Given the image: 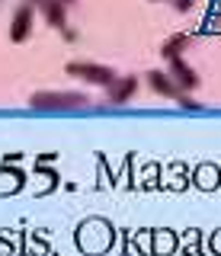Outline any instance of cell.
Segmentation results:
<instances>
[{
	"instance_id": "obj_15",
	"label": "cell",
	"mask_w": 221,
	"mask_h": 256,
	"mask_svg": "<svg viewBox=\"0 0 221 256\" xmlns=\"http://www.w3.org/2000/svg\"><path fill=\"white\" fill-rule=\"evenodd\" d=\"M180 106H186V109H199V102H196V100H189L186 93H180Z\"/></svg>"
},
{
	"instance_id": "obj_6",
	"label": "cell",
	"mask_w": 221,
	"mask_h": 256,
	"mask_svg": "<svg viewBox=\"0 0 221 256\" xmlns=\"http://www.w3.org/2000/svg\"><path fill=\"white\" fill-rule=\"evenodd\" d=\"M38 10H42L45 22L54 29H68V6L61 4V0H42L38 4Z\"/></svg>"
},
{
	"instance_id": "obj_13",
	"label": "cell",
	"mask_w": 221,
	"mask_h": 256,
	"mask_svg": "<svg viewBox=\"0 0 221 256\" xmlns=\"http://www.w3.org/2000/svg\"><path fill=\"white\" fill-rule=\"evenodd\" d=\"M196 244H199V230H189V234L183 237V246H186V253H189V256L196 253Z\"/></svg>"
},
{
	"instance_id": "obj_14",
	"label": "cell",
	"mask_w": 221,
	"mask_h": 256,
	"mask_svg": "<svg viewBox=\"0 0 221 256\" xmlns=\"http://www.w3.org/2000/svg\"><path fill=\"white\" fill-rule=\"evenodd\" d=\"M170 4L176 6L180 13H186V10H192V4H196V0H170Z\"/></svg>"
},
{
	"instance_id": "obj_10",
	"label": "cell",
	"mask_w": 221,
	"mask_h": 256,
	"mask_svg": "<svg viewBox=\"0 0 221 256\" xmlns=\"http://www.w3.org/2000/svg\"><path fill=\"white\" fill-rule=\"evenodd\" d=\"M173 250H176V234L173 230H154V253L170 256Z\"/></svg>"
},
{
	"instance_id": "obj_5",
	"label": "cell",
	"mask_w": 221,
	"mask_h": 256,
	"mask_svg": "<svg viewBox=\"0 0 221 256\" xmlns=\"http://www.w3.org/2000/svg\"><path fill=\"white\" fill-rule=\"evenodd\" d=\"M170 77L180 84V90H196V86H199V74H196L183 58H173L170 61Z\"/></svg>"
},
{
	"instance_id": "obj_2",
	"label": "cell",
	"mask_w": 221,
	"mask_h": 256,
	"mask_svg": "<svg viewBox=\"0 0 221 256\" xmlns=\"http://www.w3.org/2000/svg\"><path fill=\"white\" fill-rule=\"evenodd\" d=\"M68 74L70 77H80V80H86V84H96V86H112L116 77L112 74V68H102V64H90V61H74V64H68Z\"/></svg>"
},
{
	"instance_id": "obj_19",
	"label": "cell",
	"mask_w": 221,
	"mask_h": 256,
	"mask_svg": "<svg viewBox=\"0 0 221 256\" xmlns=\"http://www.w3.org/2000/svg\"><path fill=\"white\" fill-rule=\"evenodd\" d=\"M61 4H64V6H74V4H77V0H61Z\"/></svg>"
},
{
	"instance_id": "obj_12",
	"label": "cell",
	"mask_w": 221,
	"mask_h": 256,
	"mask_svg": "<svg viewBox=\"0 0 221 256\" xmlns=\"http://www.w3.org/2000/svg\"><path fill=\"white\" fill-rule=\"evenodd\" d=\"M205 32H215V36H221V13L212 10L208 20H205Z\"/></svg>"
},
{
	"instance_id": "obj_17",
	"label": "cell",
	"mask_w": 221,
	"mask_h": 256,
	"mask_svg": "<svg viewBox=\"0 0 221 256\" xmlns=\"http://www.w3.org/2000/svg\"><path fill=\"white\" fill-rule=\"evenodd\" d=\"M61 36H64V42H77V32L74 29H61Z\"/></svg>"
},
{
	"instance_id": "obj_7",
	"label": "cell",
	"mask_w": 221,
	"mask_h": 256,
	"mask_svg": "<svg viewBox=\"0 0 221 256\" xmlns=\"http://www.w3.org/2000/svg\"><path fill=\"white\" fill-rule=\"evenodd\" d=\"M148 84H151V90H154V93L167 96V100H180V84H176V80H173L170 74L151 70V74H148Z\"/></svg>"
},
{
	"instance_id": "obj_4",
	"label": "cell",
	"mask_w": 221,
	"mask_h": 256,
	"mask_svg": "<svg viewBox=\"0 0 221 256\" xmlns=\"http://www.w3.org/2000/svg\"><path fill=\"white\" fill-rule=\"evenodd\" d=\"M29 36H32V4H22V6H16V13H13L10 38L13 42H26Z\"/></svg>"
},
{
	"instance_id": "obj_1",
	"label": "cell",
	"mask_w": 221,
	"mask_h": 256,
	"mask_svg": "<svg viewBox=\"0 0 221 256\" xmlns=\"http://www.w3.org/2000/svg\"><path fill=\"white\" fill-rule=\"evenodd\" d=\"M112 224H106V221H100V218H93V221H86L77 228V246H80L84 253H90V256H100V253H106L109 246H112Z\"/></svg>"
},
{
	"instance_id": "obj_9",
	"label": "cell",
	"mask_w": 221,
	"mask_h": 256,
	"mask_svg": "<svg viewBox=\"0 0 221 256\" xmlns=\"http://www.w3.org/2000/svg\"><path fill=\"white\" fill-rule=\"evenodd\" d=\"M189 45H192V36H186V32H176V36H170L167 42L160 45V54H164L167 61H173V58H180V54H183Z\"/></svg>"
},
{
	"instance_id": "obj_16",
	"label": "cell",
	"mask_w": 221,
	"mask_h": 256,
	"mask_svg": "<svg viewBox=\"0 0 221 256\" xmlns=\"http://www.w3.org/2000/svg\"><path fill=\"white\" fill-rule=\"evenodd\" d=\"M208 246H212V250H215V253H221V230H218L215 237H212V244H208Z\"/></svg>"
},
{
	"instance_id": "obj_18",
	"label": "cell",
	"mask_w": 221,
	"mask_h": 256,
	"mask_svg": "<svg viewBox=\"0 0 221 256\" xmlns=\"http://www.w3.org/2000/svg\"><path fill=\"white\" fill-rule=\"evenodd\" d=\"M212 10H215V13H221V0H215V4H212Z\"/></svg>"
},
{
	"instance_id": "obj_8",
	"label": "cell",
	"mask_w": 221,
	"mask_h": 256,
	"mask_svg": "<svg viewBox=\"0 0 221 256\" xmlns=\"http://www.w3.org/2000/svg\"><path fill=\"white\" fill-rule=\"evenodd\" d=\"M135 90H138V80L135 77L116 80V84L109 86V102H112V106H122V102H128V96H135Z\"/></svg>"
},
{
	"instance_id": "obj_3",
	"label": "cell",
	"mask_w": 221,
	"mask_h": 256,
	"mask_svg": "<svg viewBox=\"0 0 221 256\" xmlns=\"http://www.w3.org/2000/svg\"><path fill=\"white\" fill-rule=\"evenodd\" d=\"M80 102H86V96L80 93H36L32 96L36 109H70V106H80Z\"/></svg>"
},
{
	"instance_id": "obj_20",
	"label": "cell",
	"mask_w": 221,
	"mask_h": 256,
	"mask_svg": "<svg viewBox=\"0 0 221 256\" xmlns=\"http://www.w3.org/2000/svg\"><path fill=\"white\" fill-rule=\"evenodd\" d=\"M29 4H36V6H38V4H42V0H29Z\"/></svg>"
},
{
	"instance_id": "obj_11",
	"label": "cell",
	"mask_w": 221,
	"mask_h": 256,
	"mask_svg": "<svg viewBox=\"0 0 221 256\" xmlns=\"http://www.w3.org/2000/svg\"><path fill=\"white\" fill-rule=\"evenodd\" d=\"M196 182H199L202 189H215L218 186V170L215 166H202V170L196 173Z\"/></svg>"
}]
</instances>
